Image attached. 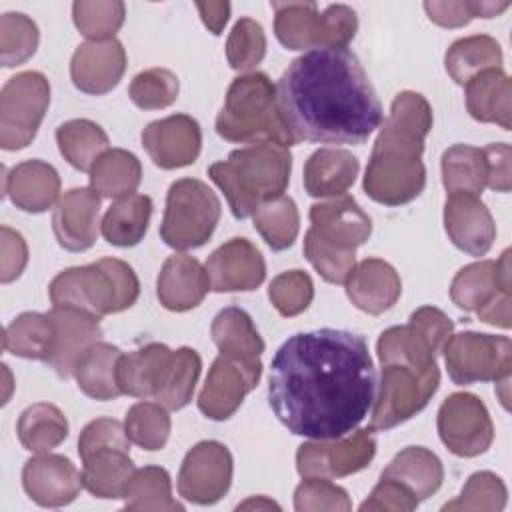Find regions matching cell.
Wrapping results in <instances>:
<instances>
[{
  "label": "cell",
  "mask_w": 512,
  "mask_h": 512,
  "mask_svg": "<svg viewBox=\"0 0 512 512\" xmlns=\"http://www.w3.org/2000/svg\"><path fill=\"white\" fill-rule=\"evenodd\" d=\"M376 398V372L360 334L320 328L290 336L274 354L268 404L296 436L350 434Z\"/></svg>",
  "instance_id": "cell-1"
},
{
  "label": "cell",
  "mask_w": 512,
  "mask_h": 512,
  "mask_svg": "<svg viewBox=\"0 0 512 512\" xmlns=\"http://www.w3.org/2000/svg\"><path fill=\"white\" fill-rule=\"evenodd\" d=\"M276 98L294 144H362L382 124L376 90L348 48L294 58L278 80Z\"/></svg>",
  "instance_id": "cell-2"
},
{
  "label": "cell",
  "mask_w": 512,
  "mask_h": 512,
  "mask_svg": "<svg viewBox=\"0 0 512 512\" xmlns=\"http://www.w3.org/2000/svg\"><path fill=\"white\" fill-rule=\"evenodd\" d=\"M430 128L428 100L412 90L396 94L364 174V192L374 202L402 206L420 196L426 186L422 152Z\"/></svg>",
  "instance_id": "cell-3"
},
{
  "label": "cell",
  "mask_w": 512,
  "mask_h": 512,
  "mask_svg": "<svg viewBox=\"0 0 512 512\" xmlns=\"http://www.w3.org/2000/svg\"><path fill=\"white\" fill-rule=\"evenodd\" d=\"M292 172L288 146L276 142L232 150L228 160L208 168L210 180L224 192L234 218L244 220L268 200L284 194Z\"/></svg>",
  "instance_id": "cell-4"
},
{
  "label": "cell",
  "mask_w": 512,
  "mask_h": 512,
  "mask_svg": "<svg viewBox=\"0 0 512 512\" xmlns=\"http://www.w3.org/2000/svg\"><path fill=\"white\" fill-rule=\"evenodd\" d=\"M48 292L54 306L76 308L100 318L130 308L138 300L140 282L128 262L100 258L88 266L62 270L50 282Z\"/></svg>",
  "instance_id": "cell-5"
},
{
  "label": "cell",
  "mask_w": 512,
  "mask_h": 512,
  "mask_svg": "<svg viewBox=\"0 0 512 512\" xmlns=\"http://www.w3.org/2000/svg\"><path fill=\"white\" fill-rule=\"evenodd\" d=\"M216 132L228 142L294 146L278 110L276 86L264 72H248L232 80L216 116Z\"/></svg>",
  "instance_id": "cell-6"
},
{
  "label": "cell",
  "mask_w": 512,
  "mask_h": 512,
  "mask_svg": "<svg viewBox=\"0 0 512 512\" xmlns=\"http://www.w3.org/2000/svg\"><path fill=\"white\" fill-rule=\"evenodd\" d=\"M274 34L288 50L346 48L358 30L356 12L346 4H330L322 12L316 2H272Z\"/></svg>",
  "instance_id": "cell-7"
},
{
  "label": "cell",
  "mask_w": 512,
  "mask_h": 512,
  "mask_svg": "<svg viewBox=\"0 0 512 512\" xmlns=\"http://www.w3.org/2000/svg\"><path fill=\"white\" fill-rule=\"evenodd\" d=\"M220 212V200L208 184L196 178L176 180L166 194L160 238L174 250L200 248L214 234Z\"/></svg>",
  "instance_id": "cell-8"
},
{
  "label": "cell",
  "mask_w": 512,
  "mask_h": 512,
  "mask_svg": "<svg viewBox=\"0 0 512 512\" xmlns=\"http://www.w3.org/2000/svg\"><path fill=\"white\" fill-rule=\"evenodd\" d=\"M380 390L374 398L370 430H390L416 416L436 394L438 366L422 368L400 360L380 362Z\"/></svg>",
  "instance_id": "cell-9"
},
{
  "label": "cell",
  "mask_w": 512,
  "mask_h": 512,
  "mask_svg": "<svg viewBox=\"0 0 512 512\" xmlns=\"http://www.w3.org/2000/svg\"><path fill=\"white\" fill-rule=\"evenodd\" d=\"M50 82L44 74L28 70L12 76L0 92V146L26 148L48 110Z\"/></svg>",
  "instance_id": "cell-10"
},
{
  "label": "cell",
  "mask_w": 512,
  "mask_h": 512,
  "mask_svg": "<svg viewBox=\"0 0 512 512\" xmlns=\"http://www.w3.org/2000/svg\"><path fill=\"white\" fill-rule=\"evenodd\" d=\"M442 350L448 376L454 384L498 382L510 376L512 342L508 336L460 332L450 336Z\"/></svg>",
  "instance_id": "cell-11"
},
{
  "label": "cell",
  "mask_w": 512,
  "mask_h": 512,
  "mask_svg": "<svg viewBox=\"0 0 512 512\" xmlns=\"http://www.w3.org/2000/svg\"><path fill=\"white\" fill-rule=\"evenodd\" d=\"M438 434L442 444L456 456L484 454L494 440V426L484 402L470 392L450 394L438 410Z\"/></svg>",
  "instance_id": "cell-12"
},
{
  "label": "cell",
  "mask_w": 512,
  "mask_h": 512,
  "mask_svg": "<svg viewBox=\"0 0 512 512\" xmlns=\"http://www.w3.org/2000/svg\"><path fill=\"white\" fill-rule=\"evenodd\" d=\"M376 454L370 428L334 440H310L298 446L296 470L302 478H340L364 470Z\"/></svg>",
  "instance_id": "cell-13"
},
{
  "label": "cell",
  "mask_w": 512,
  "mask_h": 512,
  "mask_svg": "<svg viewBox=\"0 0 512 512\" xmlns=\"http://www.w3.org/2000/svg\"><path fill=\"white\" fill-rule=\"evenodd\" d=\"M232 454L216 440H202L192 446L178 472V494L200 506L218 502L232 484Z\"/></svg>",
  "instance_id": "cell-14"
},
{
  "label": "cell",
  "mask_w": 512,
  "mask_h": 512,
  "mask_svg": "<svg viewBox=\"0 0 512 512\" xmlns=\"http://www.w3.org/2000/svg\"><path fill=\"white\" fill-rule=\"evenodd\" d=\"M262 370L250 368L230 356L220 354L198 394V408L210 420H228L244 402V396L260 382Z\"/></svg>",
  "instance_id": "cell-15"
},
{
  "label": "cell",
  "mask_w": 512,
  "mask_h": 512,
  "mask_svg": "<svg viewBox=\"0 0 512 512\" xmlns=\"http://www.w3.org/2000/svg\"><path fill=\"white\" fill-rule=\"evenodd\" d=\"M140 138L150 160L164 170L194 164L202 148V130L188 114L154 120L142 130Z\"/></svg>",
  "instance_id": "cell-16"
},
{
  "label": "cell",
  "mask_w": 512,
  "mask_h": 512,
  "mask_svg": "<svg viewBox=\"0 0 512 512\" xmlns=\"http://www.w3.org/2000/svg\"><path fill=\"white\" fill-rule=\"evenodd\" d=\"M22 486L26 494L44 508L70 504L82 490V472L60 454L42 452L26 460L22 468Z\"/></svg>",
  "instance_id": "cell-17"
},
{
  "label": "cell",
  "mask_w": 512,
  "mask_h": 512,
  "mask_svg": "<svg viewBox=\"0 0 512 512\" xmlns=\"http://www.w3.org/2000/svg\"><path fill=\"white\" fill-rule=\"evenodd\" d=\"M204 268L214 292H248L266 276V262L248 238H232L218 246Z\"/></svg>",
  "instance_id": "cell-18"
},
{
  "label": "cell",
  "mask_w": 512,
  "mask_h": 512,
  "mask_svg": "<svg viewBox=\"0 0 512 512\" xmlns=\"http://www.w3.org/2000/svg\"><path fill=\"white\" fill-rule=\"evenodd\" d=\"M444 230L450 242L470 256H484L496 238V224L486 204L470 192L448 194Z\"/></svg>",
  "instance_id": "cell-19"
},
{
  "label": "cell",
  "mask_w": 512,
  "mask_h": 512,
  "mask_svg": "<svg viewBox=\"0 0 512 512\" xmlns=\"http://www.w3.org/2000/svg\"><path fill=\"white\" fill-rule=\"evenodd\" d=\"M126 52L122 42L110 40H88L80 44L70 60V78L80 92L106 94L124 76Z\"/></svg>",
  "instance_id": "cell-20"
},
{
  "label": "cell",
  "mask_w": 512,
  "mask_h": 512,
  "mask_svg": "<svg viewBox=\"0 0 512 512\" xmlns=\"http://www.w3.org/2000/svg\"><path fill=\"white\" fill-rule=\"evenodd\" d=\"M48 316L56 330L54 352L48 364L60 378H70L74 376V370L86 350L100 342V318L66 306H54Z\"/></svg>",
  "instance_id": "cell-21"
},
{
  "label": "cell",
  "mask_w": 512,
  "mask_h": 512,
  "mask_svg": "<svg viewBox=\"0 0 512 512\" xmlns=\"http://www.w3.org/2000/svg\"><path fill=\"white\" fill-rule=\"evenodd\" d=\"M498 294H512L510 250H504L498 260H480L460 268L450 284L452 302L466 312H478Z\"/></svg>",
  "instance_id": "cell-22"
},
{
  "label": "cell",
  "mask_w": 512,
  "mask_h": 512,
  "mask_svg": "<svg viewBox=\"0 0 512 512\" xmlns=\"http://www.w3.org/2000/svg\"><path fill=\"white\" fill-rule=\"evenodd\" d=\"M100 194L92 188H72L58 200L52 230L58 244L70 252L88 250L98 236Z\"/></svg>",
  "instance_id": "cell-23"
},
{
  "label": "cell",
  "mask_w": 512,
  "mask_h": 512,
  "mask_svg": "<svg viewBox=\"0 0 512 512\" xmlns=\"http://www.w3.org/2000/svg\"><path fill=\"white\" fill-rule=\"evenodd\" d=\"M310 222V228L320 238L344 250H356L372 234L370 216L358 206L352 196L346 194L312 204Z\"/></svg>",
  "instance_id": "cell-24"
},
{
  "label": "cell",
  "mask_w": 512,
  "mask_h": 512,
  "mask_svg": "<svg viewBox=\"0 0 512 512\" xmlns=\"http://www.w3.org/2000/svg\"><path fill=\"white\" fill-rule=\"evenodd\" d=\"M210 290L206 268L188 254H172L160 268L156 296L166 310L186 312L196 308Z\"/></svg>",
  "instance_id": "cell-25"
},
{
  "label": "cell",
  "mask_w": 512,
  "mask_h": 512,
  "mask_svg": "<svg viewBox=\"0 0 512 512\" xmlns=\"http://www.w3.org/2000/svg\"><path fill=\"white\" fill-rule=\"evenodd\" d=\"M4 194L16 208L40 214L58 204L60 176L44 160H24L10 172L4 170Z\"/></svg>",
  "instance_id": "cell-26"
},
{
  "label": "cell",
  "mask_w": 512,
  "mask_h": 512,
  "mask_svg": "<svg viewBox=\"0 0 512 512\" xmlns=\"http://www.w3.org/2000/svg\"><path fill=\"white\" fill-rule=\"evenodd\" d=\"M344 284L350 302L372 316L390 310L402 292L398 272L380 258H366L356 264Z\"/></svg>",
  "instance_id": "cell-27"
},
{
  "label": "cell",
  "mask_w": 512,
  "mask_h": 512,
  "mask_svg": "<svg viewBox=\"0 0 512 512\" xmlns=\"http://www.w3.org/2000/svg\"><path fill=\"white\" fill-rule=\"evenodd\" d=\"M210 334L220 354L230 356L250 368L262 370L260 356L264 352V340L260 338L246 310L238 306L220 310L212 320Z\"/></svg>",
  "instance_id": "cell-28"
},
{
  "label": "cell",
  "mask_w": 512,
  "mask_h": 512,
  "mask_svg": "<svg viewBox=\"0 0 512 512\" xmlns=\"http://www.w3.org/2000/svg\"><path fill=\"white\" fill-rule=\"evenodd\" d=\"M358 158L342 148H320L304 164V190L314 198L344 196L354 184Z\"/></svg>",
  "instance_id": "cell-29"
},
{
  "label": "cell",
  "mask_w": 512,
  "mask_h": 512,
  "mask_svg": "<svg viewBox=\"0 0 512 512\" xmlns=\"http://www.w3.org/2000/svg\"><path fill=\"white\" fill-rule=\"evenodd\" d=\"M464 86L466 108L474 120L498 124L504 130L512 128V86L502 68L484 70Z\"/></svg>",
  "instance_id": "cell-30"
},
{
  "label": "cell",
  "mask_w": 512,
  "mask_h": 512,
  "mask_svg": "<svg viewBox=\"0 0 512 512\" xmlns=\"http://www.w3.org/2000/svg\"><path fill=\"white\" fill-rule=\"evenodd\" d=\"M172 354L174 350L160 342H150L130 354H122L116 372L122 394L134 398H154Z\"/></svg>",
  "instance_id": "cell-31"
},
{
  "label": "cell",
  "mask_w": 512,
  "mask_h": 512,
  "mask_svg": "<svg viewBox=\"0 0 512 512\" xmlns=\"http://www.w3.org/2000/svg\"><path fill=\"white\" fill-rule=\"evenodd\" d=\"M384 478L398 480L418 500H426L438 492L444 480L440 458L424 446H408L400 450L382 470Z\"/></svg>",
  "instance_id": "cell-32"
},
{
  "label": "cell",
  "mask_w": 512,
  "mask_h": 512,
  "mask_svg": "<svg viewBox=\"0 0 512 512\" xmlns=\"http://www.w3.org/2000/svg\"><path fill=\"white\" fill-rule=\"evenodd\" d=\"M122 358V350L118 346L96 342L92 344L86 354L80 358L74 376L78 388L100 402L114 400L122 394L118 386V362Z\"/></svg>",
  "instance_id": "cell-33"
},
{
  "label": "cell",
  "mask_w": 512,
  "mask_h": 512,
  "mask_svg": "<svg viewBox=\"0 0 512 512\" xmlns=\"http://www.w3.org/2000/svg\"><path fill=\"white\" fill-rule=\"evenodd\" d=\"M84 488L102 500L122 498L124 486L132 476L134 462L126 448H102L82 458Z\"/></svg>",
  "instance_id": "cell-34"
},
{
  "label": "cell",
  "mask_w": 512,
  "mask_h": 512,
  "mask_svg": "<svg viewBox=\"0 0 512 512\" xmlns=\"http://www.w3.org/2000/svg\"><path fill=\"white\" fill-rule=\"evenodd\" d=\"M152 200L146 194H130L118 198L104 214L100 222L102 236L112 246L130 248L136 246L150 224Z\"/></svg>",
  "instance_id": "cell-35"
},
{
  "label": "cell",
  "mask_w": 512,
  "mask_h": 512,
  "mask_svg": "<svg viewBox=\"0 0 512 512\" xmlns=\"http://www.w3.org/2000/svg\"><path fill=\"white\" fill-rule=\"evenodd\" d=\"M56 330L48 314L24 312L16 316L4 330L2 346L4 352H10L28 360L48 362L54 352Z\"/></svg>",
  "instance_id": "cell-36"
},
{
  "label": "cell",
  "mask_w": 512,
  "mask_h": 512,
  "mask_svg": "<svg viewBox=\"0 0 512 512\" xmlns=\"http://www.w3.org/2000/svg\"><path fill=\"white\" fill-rule=\"evenodd\" d=\"M444 66L456 84H466L484 70L502 68V48L492 36H466L450 44L444 56Z\"/></svg>",
  "instance_id": "cell-37"
},
{
  "label": "cell",
  "mask_w": 512,
  "mask_h": 512,
  "mask_svg": "<svg viewBox=\"0 0 512 512\" xmlns=\"http://www.w3.org/2000/svg\"><path fill=\"white\" fill-rule=\"evenodd\" d=\"M142 180L140 160L124 148H108L90 170V188L102 198H124L134 194Z\"/></svg>",
  "instance_id": "cell-38"
},
{
  "label": "cell",
  "mask_w": 512,
  "mask_h": 512,
  "mask_svg": "<svg viewBox=\"0 0 512 512\" xmlns=\"http://www.w3.org/2000/svg\"><path fill=\"white\" fill-rule=\"evenodd\" d=\"M16 434L26 450L42 454L68 438V420L58 406L36 402L20 414Z\"/></svg>",
  "instance_id": "cell-39"
},
{
  "label": "cell",
  "mask_w": 512,
  "mask_h": 512,
  "mask_svg": "<svg viewBox=\"0 0 512 512\" xmlns=\"http://www.w3.org/2000/svg\"><path fill=\"white\" fill-rule=\"evenodd\" d=\"M56 142L64 160L82 172H90L94 162L108 150V134L100 124L86 118L60 124Z\"/></svg>",
  "instance_id": "cell-40"
},
{
  "label": "cell",
  "mask_w": 512,
  "mask_h": 512,
  "mask_svg": "<svg viewBox=\"0 0 512 512\" xmlns=\"http://www.w3.org/2000/svg\"><path fill=\"white\" fill-rule=\"evenodd\" d=\"M126 510H152V512H174L184 510L180 502L172 498L170 474L160 466H144L132 472L124 492Z\"/></svg>",
  "instance_id": "cell-41"
},
{
  "label": "cell",
  "mask_w": 512,
  "mask_h": 512,
  "mask_svg": "<svg viewBox=\"0 0 512 512\" xmlns=\"http://www.w3.org/2000/svg\"><path fill=\"white\" fill-rule=\"evenodd\" d=\"M442 184L448 194H480L486 186V156L482 148L454 144L442 154Z\"/></svg>",
  "instance_id": "cell-42"
},
{
  "label": "cell",
  "mask_w": 512,
  "mask_h": 512,
  "mask_svg": "<svg viewBox=\"0 0 512 512\" xmlns=\"http://www.w3.org/2000/svg\"><path fill=\"white\" fill-rule=\"evenodd\" d=\"M200 370H202V360L194 348L182 346L174 350L154 400L162 404L166 410L184 408L192 400Z\"/></svg>",
  "instance_id": "cell-43"
},
{
  "label": "cell",
  "mask_w": 512,
  "mask_h": 512,
  "mask_svg": "<svg viewBox=\"0 0 512 512\" xmlns=\"http://www.w3.org/2000/svg\"><path fill=\"white\" fill-rule=\"evenodd\" d=\"M254 228L272 250H286L294 244L300 228L296 202L290 196H278L256 208Z\"/></svg>",
  "instance_id": "cell-44"
},
{
  "label": "cell",
  "mask_w": 512,
  "mask_h": 512,
  "mask_svg": "<svg viewBox=\"0 0 512 512\" xmlns=\"http://www.w3.org/2000/svg\"><path fill=\"white\" fill-rule=\"evenodd\" d=\"M168 410L158 402H136L124 420V430L130 442L144 450H162L170 436Z\"/></svg>",
  "instance_id": "cell-45"
},
{
  "label": "cell",
  "mask_w": 512,
  "mask_h": 512,
  "mask_svg": "<svg viewBox=\"0 0 512 512\" xmlns=\"http://www.w3.org/2000/svg\"><path fill=\"white\" fill-rule=\"evenodd\" d=\"M126 6L120 0H80L72 4L76 28L88 40H110L124 24Z\"/></svg>",
  "instance_id": "cell-46"
},
{
  "label": "cell",
  "mask_w": 512,
  "mask_h": 512,
  "mask_svg": "<svg viewBox=\"0 0 512 512\" xmlns=\"http://www.w3.org/2000/svg\"><path fill=\"white\" fill-rule=\"evenodd\" d=\"M38 26L22 12L0 16V60L4 68L24 64L38 48Z\"/></svg>",
  "instance_id": "cell-47"
},
{
  "label": "cell",
  "mask_w": 512,
  "mask_h": 512,
  "mask_svg": "<svg viewBox=\"0 0 512 512\" xmlns=\"http://www.w3.org/2000/svg\"><path fill=\"white\" fill-rule=\"evenodd\" d=\"M508 500V490L506 484L502 482L500 476H496L494 472L482 470V472H474L458 498L446 502L442 506V510H460V512H500L504 510Z\"/></svg>",
  "instance_id": "cell-48"
},
{
  "label": "cell",
  "mask_w": 512,
  "mask_h": 512,
  "mask_svg": "<svg viewBox=\"0 0 512 512\" xmlns=\"http://www.w3.org/2000/svg\"><path fill=\"white\" fill-rule=\"evenodd\" d=\"M304 256L330 284H344L356 266V250L338 248L320 238L312 228L304 236Z\"/></svg>",
  "instance_id": "cell-49"
},
{
  "label": "cell",
  "mask_w": 512,
  "mask_h": 512,
  "mask_svg": "<svg viewBox=\"0 0 512 512\" xmlns=\"http://www.w3.org/2000/svg\"><path fill=\"white\" fill-rule=\"evenodd\" d=\"M178 76L168 68H148L134 76L128 88L130 100L142 110H160L176 102Z\"/></svg>",
  "instance_id": "cell-50"
},
{
  "label": "cell",
  "mask_w": 512,
  "mask_h": 512,
  "mask_svg": "<svg viewBox=\"0 0 512 512\" xmlns=\"http://www.w3.org/2000/svg\"><path fill=\"white\" fill-rule=\"evenodd\" d=\"M266 54V34L264 28L252 18H240L228 40H226V58L230 68L238 72H250L256 68Z\"/></svg>",
  "instance_id": "cell-51"
},
{
  "label": "cell",
  "mask_w": 512,
  "mask_h": 512,
  "mask_svg": "<svg viewBox=\"0 0 512 512\" xmlns=\"http://www.w3.org/2000/svg\"><path fill=\"white\" fill-rule=\"evenodd\" d=\"M268 298L282 316H298L310 306L314 298L312 278L304 270L282 272L270 282Z\"/></svg>",
  "instance_id": "cell-52"
},
{
  "label": "cell",
  "mask_w": 512,
  "mask_h": 512,
  "mask_svg": "<svg viewBox=\"0 0 512 512\" xmlns=\"http://www.w3.org/2000/svg\"><path fill=\"white\" fill-rule=\"evenodd\" d=\"M510 2H488V0H448L424 2L428 18L442 28H460L474 18H494L502 14Z\"/></svg>",
  "instance_id": "cell-53"
},
{
  "label": "cell",
  "mask_w": 512,
  "mask_h": 512,
  "mask_svg": "<svg viewBox=\"0 0 512 512\" xmlns=\"http://www.w3.org/2000/svg\"><path fill=\"white\" fill-rule=\"evenodd\" d=\"M294 508L298 512H348L352 502L348 492L328 478H304L294 490Z\"/></svg>",
  "instance_id": "cell-54"
},
{
  "label": "cell",
  "mask_w": 512,
  "mask_h": 512,
  "mask_svg": "<svg viewBox=\"0 0 512 512\" xmlns=\"http://www.w3.org/2000/svg\"><path fill=\"white\" fill-rule=\"evenodd\" d=\"M102 448H126L130 450V438L126 436L124 426L114 418H96L88 422L78 438L80 458L90 456Z\"/></svg>",
  "instance_id": "cell-55"
},
{
  "label": "cell",
  "mask_w": 512,
  "mask_h": 512,
  "mask_svg": "<svg viewBox=\"0 0 512 512\" xmlns=\"http://www.w3.org/2000/svg\"><path fill=\"white\" fill-rule=\"evenodd\" d=\"M418 498L398 480L380 476V482L374 486L370 496L360 504L362 512L372 510H390V512H410L418 506Z\"/></svg>",
  "instance_id": "cell-56"
},
{
  "label": "cell",
  "mask_w": 512,
  "mask_h": 512,
  "mask_svg": "<svg viewBox=\"0 0 512 512\" xmlns=\"http://www.w3.org/2000/svg\"><path fill=\"white\" fill-rule=\"evenodd\" d=\"M28 262V246L20 232L10 226L0 228V282L8 284L20 278Z\"/></svg>",
  "instance_id": "cell-57"
},
{
  "label": "cell",
  "mask_w": 512,
  "mask_h": 512,
  "mask_svg": "<svg viewBox=\"0 0 512 512\" xmlns=\"http://www.w3.org/2000/svg\"><path fill=\"white\" fill-rule=\"evenodd\" d=\"M410 324L432 344V348L438 352L442 350L444 342L452 334V320L434 306H420L410 314Z\"/></svg>",
  "instance_id": "cell-58"
},
{
  "label": "cell",
  "mask_w": 512,
  "mask_h": 512,
  "mask_svg": "<svg viewBox=\"0 0 512 512\" xmlns=\"http://www.w3.org/2000/svg\"><path fill=\"white\" fill-rule=\"evenodd\" d=\"M484 150L486 156V186L490 190L496 192H510L512 188V152H510V144L506 142H494L488 144Z\"/></svg>",
  "instance_id": "cell-59"
},
{
  "label": "cell",
  "mask_w": 512,
  "mask_h": 512,
  "mask_svg": "<svg viewBox=\"0 0 512 512\" xmlns=\"http://www.w3.org/2000/svg\"><path fill=\"white\" fill-rule=\"evenodd\" d=\"M196 8L200 12L204 26L216 36L222 34V30L230 18V4L228 2H198Z\"/></svg>",
  "instance_id": "cell-60"
},
{
  "label": "cell",
  "mask_w": 512,
  "mask_h": 512,
  "mask_svg": "<svg viewBox=\"0 0 512 512\" xmlns=\"http://www.w3.org/2000/svg\"><path fill=\"white\" fill-rule=\"evenodd\" d=\"M280 510V506L276 502H272L266 496H258V498H248L246 502L238 504L236 510Z\"/></svg>",
  "instance_id": "cell-61"
},
{
  "label": "cell",
  "mask_w": 512,
  "mask_h": 512,
  "mask_svg": "<svg viewBox=\"0 0 512 512\" xmlns=\"http://www.w3.org/2000/svg\"><path fill=\"white\" fill-rule=\"evenodd\" d=\"M2 370H4V376H6V394H4V400H2V404H6L8 402V390H10V386H12V380H10V370H8V366L6 364H2Z\"/></svg>",
  "instance_id": "cell-62"
}]
</instances>
